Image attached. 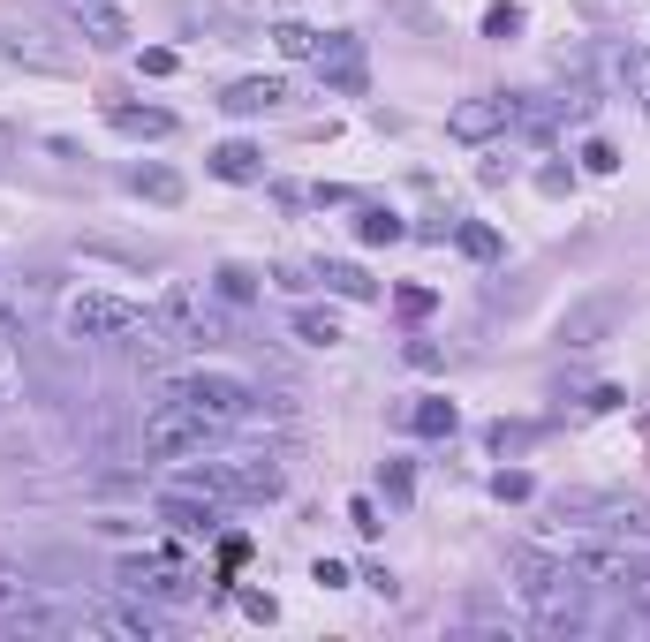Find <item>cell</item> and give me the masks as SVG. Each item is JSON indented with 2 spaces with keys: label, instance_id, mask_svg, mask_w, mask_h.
<instances>
[{
  "label": "cell",
  "instance_id": "7a4b0ae2",
  "mask_svg": "<svg viewBox=\"0 0 650 642\" xmlns=\"http://www.w3.org/2000/svg\"><path fill=\"white\" fill-rule=\"evenodd\" d=\"M174 491H197V499H220V507H265L288 491V469L273 454H235V461H197V469L174 476Z\"/></svg>",
  "mask_w": 650,
  "mask_h": 642
},
{
  "label": "cell",
  "instance_id": "7402d4cb",
  "mask_svg": "<svg viewBox=\"0 0 650 642\" xmlns=\"http://www.w3.org/2000/svg\"><path fill=\"white\" fill-rule=\"evenodd\" d=\"M454 250L477 257V265H492V257H499V227H484V220H454Z\"/></svg>",
  "mask_w": 650,
  "mask_h": 642
},
{
  "label": "cell",
  "instance_id": "4316f807",
  "mask_svg": "<svg viewBox=\"0 0 650 642\" xmlns=\"http://www.w3.org/2000/svg\"><path fill=\"white\" fill-rule=\"evenodd\" d=\"M378 484H386V499H394V507H409V499H416V469H409V461H386V469H378Z\"/></svg>",
  "mask_w": 650,
  "mask_h": 642
},
{
  "label": "cell",
  "instance_id": "9c48e42d",
  "mask_svg": "<svg viewBox=\"0 0 650 642\" xmlns=\"http://www.w3.org/2000/svg\"><path fill=\"white\" fill-rule=\"evenodd\" d=\"M620 295L613 288H598V295H582V303H567L560 310V348H598L605 333H613V318H620Z\"/></svg>",
  "mask_w": 650,
  "mask_h": 642
},
{
  "label": "cell",
  "instance_id": "4fadbf2b",
  "mask_svg": "<svg viewBox=\"0 0 650 642\" xmlns=\"http://www.w3.org/2000/svg\"><path fill=\"white\" fill-rule=\"evenodd\" d=\"M159 522L174 529V537H205L212 522H220V499H197V491H159Z\"/></svg>",
  "mask_w": 650,
  "mask_h": 642
},
{
  "label": "cell",
  "instance_id": "d590c367",
  "mask_svg": "<svg viewBox=\"0 0 650 642\" xmlns=\"http://www.w3.org/2000/svg\"><path fill=\"white\" fill-rule=\"evenodd\" d=\"M310 582H318V590H341L348 567H341V559H318V567H310Z\"/></svg>",
  "mask_w": 650,
  "mask_h": 642
},
{
  "label": "cell",
  "instance_id": "52a82bcc",
  "mask_svg": "<svg viewBox=\"0 0 650 642\" xmlns=\"http://www.w3.org/2000/svg\"><path fill=\"white\" fill-rule=\"evenodd\" d=\"M167 401H189V408H205V416H220V423L265 416V393H257L250 378H235V371H182L167 386Z\"/></svg>",
  "mask_w": 650,
  "mask_h": 642
},
{
  "label": "cell",
  "instance_id": "ba28073f",
  "mask_svg": "<svg viewBox=\"0 0 650 642\" xmlns=\"http://www.w3.org/2000/svg\"><path fill=\"white\" fill-rule=\"evenodd\" d=\"M318 84L333 91V99H363L371 91V53H363V38H348V31H333V38H318Z\"/></svg>",
  "mask_w": 650,
  "mask_h": 642
},
{
  "label": "cell",
  "instance_id": "d6986e66",
  "mask_svg": "<svg viewBox=\"0 0 650 642\" xmlns=\"http://www.w3.org/2000/svg\"><path fill=\"white\" fill-rule=\"evenodd\" d=\"M409 431H416V439H454V431H462V408H454V401H416Z\"/></svg>",
  "mask_w": 650,
  "mask_h": 642
},
{
  "label": "cell",
  "instance_id": "d4e9b609",
  "mask_svg": "<svg viewBox=\"0 0 650 642\" xmlns=\"http://www.w3.org/2000/svg\"><path fill=\"white\" fill-rule=\"evenodd\" d=\"M522 8H514V0H499V8H484V38H499V46H507V38H522Z\"/></svg>",
  "mask_w": 650,
  "mask_h": 642
},
{
  "label": "cell",
  "instance_id": "30bf717a",
  "mask_svg": "<svg viewBox=\"0 0 650 642\" xmlns=\"http://www.w3.org/2000/svg\"><path fill=\"white\" fill-rule=\"evenodd\" d=\"M514 114H522V99H507V91H484V99H462L454 114H446V136H462V144H484V136L514 129Z\"/></svg>",
  "mask_w": 650,
  "mask_h": 642
},
{
  "label": "cell",
  "instance_id": "f546056e",
  "mask_svg": "<svg viewBox=\"0 0 650 642\" xmlns=\"http://www.w3.org/2000/svg\"><path fill=\"white\" fill-rule=\"evenodd\" d=\"M16 340H23V325H16V310L0 303V386H8V371H16Z\"/></svg>",
  "mask_w": 650,
  "mask_h": 642
},
{
  "label": "cell",
  "instance_id": "7c38bea8",
  "mask_svg": "<svg viewBox=\"0 0 650 642\" xmlns=\"http://www.w3.org/2000/svg\"><path fill=\"white\" fill-rule=\"evenodd\" d=\"M61 8H69V23H76L99 53H121V46H129V16H121L114 0H61Z\"/></svg>",
  "mask_w": 650,
  "mask_h": 642
},
{
  "label": "cell",
  "instance_id": "277c9868",
  "mask_svg": "<svg viewBox=\"0 0 650 642\" xmlns=\"http://www.w3.org/2000/svg\"><path fill=\"white\" fill-rule=\"evenodd\" d=\"M227 431H235V423H220V416H205V408L167 401V393H159L152 416H144V454H152V461H182V454H205V446H220Z\"/></svg>",
  "mask_w": 650,
  "mask_h": 642
},
{
  "label": "cell",
  "instance_id": "484cf974",
  "mask_svg": "<svg viewBox=\"0 0 650 642\" xmlns=\"http://www.w3.org/2000/svg\"><path fill=\"white\" fill-rule=\"evenodd\" d=\"M273 46L288 53V61H310V53H318V31H310V23H280V31H273Z\"/></svg>",
  "mask_w": 650,
  "mask_h": 642
},
{
  "label": "cell",
  "instance_id": "8fae6325",
  "mask_svg": "<svg viewBox=\"0 0 650 642\" xmlns=\"http://www.w3.org/2000/svg\"><path fill=\"white\" fill-rule=\"evenodd\" d=\"M121 590L129 597H159V605H182V597L197 590V575H189L182 559H129V567H121Z\"/></svg>",
  "mask_w": 650,
  "mask_h": 642
},
{
  "label": "cell",
  "instance_id": "3957f363",
  "mask_svg": "<svg viewBox=\"0 0 650 642\" xmlns=\"http://www.w3.org/2000/svg\"><path fill=\"white\" fill-rule=\"evenodd\" d=\"M545 529L552 537H628V544H650V507L643 499H620V491H560Z\"/></svg>",
  "mask_w": 650,
  "mask_h": 642
},
{
  "label": "cell",
  "instance_id": "74e56055",
  "mask_svg": "<svg viewBox=\"0 0 650 642\" xmlns=\"http://www.w3.org/2000/svg\"><path fill=\"white\" fill-rule=\"evenodd\" d=\"M137 61H144V76H174V53H167V46H144Z\"/></svg>",
  "mask_w": 650,
  "mask_h": 642
},
{
  "label": "cell",
  "instance_id": "9a60e30c",
  "mask_svg": "<svg viewBox=\"0 0 650 642\" xmlns=\"http://www.w3.org/2000/svg\"><path fill=\"white\" fill-rule=\"evenodd\" d=\"M310 280H325V288L348 295V303H378V280H371L363 265H341V257H318V265H310Z\"/></svg>",
  "mask_w": 650,
  "mask_h": 642
},
{
  "label": "cell",
  "instance_id": "1f68e13d",
  "mask_svg": "<svg viewBox=\"0 0 650 642\" xmlns=\"http://www.w3.org/2000/svg\"><path fill=\"white\" fill-rule=\"evenodd\" d=\"M348 529H356V537H378V507L371 499H348Z\"/></svg>",
  "mask_w": 650,
  "mask_h": 642
},
{
  "label": "cell",
  "instance_id": "5b68a950",
  "mask_svg": "<svg viewBox=\"0 0 650 642\" xmlns=\"http://www.w3.org/2000/svg\"><path fill=\"white\" fill-rule=\"evenodd\" d=\"M61 325H69V340H137V333H152V310L129 303V295L84 288L61 303Z\"/></svg>",
  "mask_w": 650,
  "mask_h": 642
},
{
  "label": "cell",
  "instance_id": "d6a6232c",
  "mask_svg": "<svg viewBox=\"0 0 650 642\" xmlns=\"http://www.w3.org/2000/svg\"><path fill=\"white\" fill-rule=\"evenodd\" d=\"M394 310H401V318H431V288H401Z\"/></svg>",
  "mask_w": 650,
  "mask_h": 642
},
{
  "label": "cell",
  "instance_id": "6da1fadb",
  "mask_svg": "<svg viewBox=\"0 0 650 642\" xmlns=\"http://www.w3.org/2000/svg\"><path fill=\"white\" fill-rule=\"evenodd\" d=\"M514 597L537 635H575L590 627V582L567 552H514Z\"/></svg>",
  "mask_w": 650,
  "mask_h": 642
},
{
  "label": "cell",
  "instance_id": "5bb4252c",
  "mask_svg": "<svg viewBox=\"0 0 650 642\" xmlns=\"http://www.w3.org/2000/svg\"><path fill=\"white\" fill-rule=\"evenodd\" d=\"M288 99V76H242V84H227L220 91V106L235 121H257V114H273V106Z\"/></svg>",
  "mask_w": 650,
  "mask_h": 642
},
{
  "label": "cell",
  "instance_id": "2e32d148",
  "mask_svg": "<svg viewBox=\"0 0 650 642\" xmlns=\"http://www.w3.org/2000/svg\"><path fill=\"white\" fill-rule=\"evenodd\" d=\"M205 167L220 174V182H265V152H257V144H242V136H227Z\"/></svg>",
  "mask_w": 650,
  "mask_h": 642
},
{
  "label": "cell",
  "instance_id": "ac0fdd59",
  "mask_svg": "<svg viewBox=\"0 0 650 642\" xmlns=\"http://www.w3.org/2000/svg\"><path fill=\"white\" fill-rule=\"evenodd\" d=\"M121 182H129V197H152V204H182L189 197V182L174 167H129Z\"/></svg>",
  "mask_w": 650,
  "mask_h": 642
},
{
  "label": "cell",
  "instance_id": "44dd1931",
  "mask_svg": "<svg viewBox=\"0 0 650 642\" xmlns=\"http://www.w3.org/2000/svg\"><path fill=\"white\" fill-rule=\"evenodd\" d=\"M613 68H620V84L635 91V106L650 114V46H620V53H613Z\"/></svg>",
  "mask_w": 650,
  "mask_h": 642
},
{
  "label": "cell",
  "instance_id": "e0dca14e",
  "mask_svg": "<svg viewBox=\"0 0 650 642\" xmlns=\"http://www.w3.org/2000/svg\"><path fill=\"white\" fill-rule=\"evenodd\" d=\"M106 129L152 144V136H174V114H167V106H106Z\"/></svg>",
  "mask_w": 650,
  "mask_h": 642
},
{
  "label": "cell",
  "instance_id": "ffe728a7",
  "mask_svg": "<svg viewBox=\"0 0 650 642\" xmlns=\"http://www.w3.org/2000/svg\"><path fill=\"white\" fill-rule=\"evenodd\" d=\"M409 227H401V212H386V204H356V242H371V250H386V242H401Z\"/></svg>",
  "mask_w": 650,
  "mask_h": 642
},
{
  "label": "cell",
  "instance_id": "e575fe53",
  "mask_svg": "<svg viewBox=\"0 0 650 642\" xmlns=\"http://www.w3.org/2000/svg\"><path fill=\"white\" fill-rule=\"evenodd\" d=\"M409 363H416V371H439L446 348H439V340H409Z\"/></svg>",
  "mask_w": 650,
  "mask_h": 642
},
{
  "label": "cell",
  "instance_id": "83f0119b",
  "mask_svg": "<svg viewBox=\"0 0 650 642\" xmlns=\"http://www.w3.org/2000/svg\"><path fill=\"white\" fill-rule=\"evenodd\" d=\"M537 446V423H492V454H522Z\"/></svg>",
  "mask_w": 650,
  "mask_h": 642
},
{
  "label": "cell",
  "instance_id": "4dcf8cb0",
  "mask_svg": "<svg viewBox=\"0 0 650 642\" xmlns=\"http://www.w3.org/2000/svg\"><path fill=\"white\" fill-rule=\"evenodd\" d=\"M530 491H537V484H530L522 469H499V476H492V499H507V507H514V499H530Z\"/></svg>",
  "mask_w": 650,
  "mask_h": 642
},
{
  "label": "cell",
  "instance_id": "836d02e7",
  "mask_svg": "<svg viewBox=\"0 0 650 642\" xmlns=\"http://www.w3.org/2000/svg\"><path fill=\"white\" fill-rule=\"evenodd\" d=\"M582 167H590V174H613L620 152H613V144H582Z\"/></svg>",
  "mask_w": 650,
  "mask_h": 642
},
{
  "label": "cell",
  "instance_id": "f1b7e54d",
  "mask_svg": "<svg viewBox=\"0 0 650 642\" xmlns=\"http://www.w3.org/2000/svg\"><path fill=\"white\" fill-rule=\"evenodd\" d=\"M38 597V582L31 575H0V620H8V612H23Z\"/></svg>",
  "mask_w": 650,
  "mask_h": 642
},
{
  "label": "cell",
  "instance_id": "603a6c76",
  "mask_svg": "<svg viewBox=\"0 0 650 642\" xmlns=\"http://www.w3.org/2000/svg\"><path fill=\"white\" fill-rule=\"evenodd\" d=\"M295 333H303L310 348H333V340H341V318H333V310H318V303H303V310H295Z\"/></svg>",
  "mask_w": 650,
  "mask_h": 642
},
{
  "label": "cell",
  "instance_id": "f35d334b",
  "mask_svg": "<svg viewBox=\"0 0 650 642\" xmlns=\"http://www.w3.org/2000/svg\"><path fill=\"white\" fill-rule=\"evenodd\" d=\"M567 182H575L567 167H537V189H545V197H567Z\"/></svg>",
  "mask_w": 650,
  "mask_h": 642
},
{
  "label": "cell",
  "instance_id": "8d00e7d4",
  "mask_svg": "<svg viewBox=\"0 0 650 642\" xmlns=\"http://www.w3.org/2000/svg\"><path fill=\"white\" fill-rule=\"evenodd\" d=\"M242 612H250V620H280V605L265 590H242Z\"/></svg>",
  "mask_w": 650,
  "mask_h": 642
},
{
  "label": "cell",
  "instance_id": "8992f818",
  "mask_svg": "<svg viewBox=\"0 0 650 642\" xmlns=\"http://www.w3.org/2000/svg\"><path fill=\"white\" fill-rule=\"evenodd\" d=\"M152 333L167 340V348H205V340H227V310H220V295L167 288L152 303Z\"/></svg>",
  "mask_w": 650,
  "mask_h": 642
},
{
  "label": "cell",
  "instance_id": "cb8c5ba5",
  "mask_svg": "<svg viewBox=\"0 0 650 642\" xmlns=\"http://www.w3.org/2000/svg\"><path fill=\"white\" fill-rule=\"evenodd\" d=\"M212 295H220V303H257V272L220 265V272H212Z\"/></svg>",
  "mask_w": 650,
  "mask_h": 642
}]
</instances>
